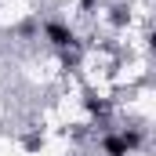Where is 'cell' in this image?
Segmentation results:
<instances>
[{"label":"cell","instance_id":"6da1fadb","mask_svg":"<svg viewBox=\"0 0 156 156\" xmlns=\"http://www.w3.org/2000/svg\"><path fill=\"white\" fill-rule=\"evenodd\" d=\"M44 37L51 40V47H58V51H69V47H76V33H73L66 22H58V18L44 22Z\"/></svg>","mask_w":156,"mask_h":156},{"label":"cell","instance_id":"7a4b0ae2","mask_svg":"<svg viewBox=\"0 0 156 156\" xmlns=\"http://www.w3.org/2000/svg\"><path fill=\"white\" fill-rule=\"evenodd\" d=\"M102 153L105 156H127L131 153L127 134H123V131H120V134H102Z\"/></svg>","mask_w":156,"mask_h":156},{"label":"cell","instance_id":"3957f363","mask_svg":"<svg viewBox=\"0 0 156 156\" xmlns=\"http://www.w3.org/2000/svg\"><path fill=\"white\" fill-rule=\"evenodd\" d=\"M83 105H87V113H91V116H109V102H105V98H98L94 91H83Z\"/></svg>","mask_w":156,"mask_h":156},{"label":"cell","instance_id":"277c9868","mask_svg":"<svg viewBox=\"0 0 156 156\" xmlns=\"http://www.w3.org/2000/svg\"><path fill=\"white\" fill-rule=\"evenodd\" d=\"M109 22H113L116 29H123V26L131 22V11H127V4H116V7H109Z\"/></svg>","mask_w":156,"mask_h":156},{"label":"cell","instance_id":"5b68a950","mask_svg":"<svg viewBox=\"0 0 156 156\" xmlns=\"http://www.w3.org/2000/svg\"><path fill=\"white\" fill-rule=\"evenodd\" d=\"M22 145L33 153V149H40V145H44V138H40V134H26V142H22Z\"/></svg>","mask_w":156,"mask_h":156},{"label":"cell","instance_id":"8992f818","mask_svg":"<svg viewBox=\"0 0 156 156\" xmlns=\"http://www.w3.org/2000/svg\"><path fill=\"white\" fill-rule=\"evenodd\" d=\"M127 134V142H131V149H138L142 145V131H123Z\"/></svg>","mask_w":156,"mask_h":156},{"label":"cell","instance_id":"52a82bcc","mask_svg":"<svg viewBox=\"0 0 156 156\" xmlns=\"http://www.w3.org/2000/svg\"><path fill=\"white\" fill-rule=\"evenodd\" d=\"M33 29H37V22H22V26H18V33H22V37H29Z\"/></svg>","mask_w":156,"mask_h":156},{"label":"cell","instance_id":"ba28073f","mask_svg":"<svg viewBox=\"0 0 156 156\" xmlns=\"http://www.w3.org/2000/svg\"><path fill=\"white\" fill-rule=\"evenodd\" d=\"M80 11H94V0H80Z\"/></svg>","mask_w":156,"mask_h":156},{"label":"cell","instance_id":"9c48e42d","mask_svg":"<svg viewBox=\"0 0 156 156\" xmlns=\"http://www.w3.org/2000/svg\"><path fill=\"white\" fill-rule=\"evenodd\" d=\"M149 51H153V55H156V29H153V33H149Z\"/></svg>","mask_w":156,"mask_h":156}]
</instances>
